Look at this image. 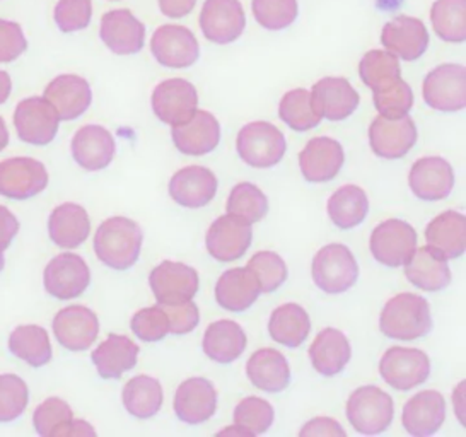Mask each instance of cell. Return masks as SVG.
Listing matches in <instances>:
<instances>
[{
    "label": "cell",
    "instance_id": "1",
    "mask_svg": "<svg viewBox=\"0 0 466 437\" xmlns=\"http://www.w3.org/2000/svg\"><path fill=\"white\" fill-rule=\"evenodd\" d=\"M142 248V231L137 222L127 218H106L95 236V253L106 267L115 270L130 269Z\"/></svg>",
    "mask_w": 466,
    "mask_h": 437
},
{
    "label": "cell",
    "instance_id": "2",
    "mask_svg": "<svg viewBox=\"0 0 466 437\" xmlns=\"http://www.w3.org/2000/svg\"><path fill=\"white\" fill-rule=\"evenodd\" d=\"M380 328L386 337L395 340H415L432 328L429 302L410 292L398 294L388 300L380 318Z\"/></svg>",
    "mask_w": 466,
    "mask_h": 437
},
{
    "label": "cell",
    "instance_id": "3",
    "mask_svg": "<svg viewBox=\"0 0 466 437\" xmlns=\"http://www.w3.org/2000/svg\"><path fill=\"white\" fill-rule=\"evenodd\" d=\"M347 419L364 436L381 434L393 421V400L378 386H362L347 401Z\"/></svg>",
    "mask_w": 466,
    "mask_h": 437
},
{
    "label": "cell",
    "instance_id": "4",
    "mask_svg": "<svg viewBox=\"0 0 466 437\" xmlns=\"http://www.w3.org/2000/svg\"><path fill=\"white\" fill-rule=\"evenodd\" d=\"M286 137L272 123H248L238 134L239 158L253 168H272L286 154Z\"/></svg>",
    "mask_w": 466,
    "mask_h": 437
},
{
    "label": "cell",
    "instance_id": "5",
    "mask_svg": "<svg viewBox=\"0 0 466 437\" xmlns=\"http://www.w3.org/2000/svg\"><path fill=\"white\" fill-rule=\"evenodd\" d=\"M313 280L329 294H340L356 284L359 267L352 251L345 245L321 248L313 259Z\"/></svg>",
    "mask_w": 466,
    "mask_h": 437
},
{
    "label": "cell",
    "instance_id": "6",
    "mask_svg": "<svg viewBox=\"0 0 466 437\" xmlns=\"http://www.w3.org/2000/svg\"><path fill=\"white\" fill-rule=\"evenodd\" d=\"M17 137L33 146H46L56 137L60 118L56 108L45 96L23 99L15 109Z\"/></svg>",
    "mask_w": 466,
    "mask_h": 437
},
{
    "label": "cell",
    "instance_id": "7",
    "mask_svg": "<svg viewBox=\"0 0 466 437\" xmlns=\"http://www.w3.org/2000/svg\"><path fill=\"white\" fill-rule=\"evenodd\" d=\"M91 272L83 257L76 253H62L50 259L43 272L45 290L56 300H70L79 298L89 287Z\"/></svg>",
    "mask_w": 466,
    "mask_h": 437
},
{
    "label": "cell",
    "instance_id": "8",
    "mask_svg": "<svg viewBox=\"0 0 466 437\" xmlns=\"http://www.w3.org/2000/svg\"><path fill=\"white\" fill-rule=\"evenodd\" d=\"M417 248V232L409 222L388 218L370 236L372 257L386 267H400L410 259Z\"/></svg>",
    "mask_w": 466,
    "mask_h": 437
},
{
    "label": "cell",
    "instance_id": "9",
    "mask_svg": "<svg viewBox=\"0 0 466 437\" xmlns=\"http://www.w3.org/2000/svg\"><path fill=\"white\" fill-rule=\"evenodd\" d=\"M48 187L45 164L33 158H11L0 163V195L28 200Z\"/></svg>",
    "mask_w": 466,
    "mask_h": 437
},
{
    "label": "cell",
    "instance_id": "10",
    "mask_svg": "<svg viewBox=\"0 0 466 437\" xmlns=\"http://www.w3.org/2000/svg\"><path fill=\"white\" fill-rule=\"evenodd\" d=\"M422 95L425 103L438 111H460L466 105V70L463 66L446 64L427 74Z\"/></svg>",
    "mask_w": 466,
    "mask_h": 437
},
{
    "label": "cell",
    "instance_id": "11",
    "mask_svg": "<svg viewBox=\"0 0 466 437\" xmlns=\"http://www.w3.org/2000/svg\"><path fill=\"white\" fill-rule=\"evenodd\" d=\"M384 382L400 391H407L427 381L431 374L429 357L419 349L391 347L380 362Z\"/></svg>",
    "mask_w": 466,
    "mask_h": 437
},
{
    "label": "cell",
    "instance_id": "12",
    "mask_svg": "<svg viewBox=\"0 0 466 437\" xmlns=\"http://www.w3.org/2000/svg\"><path fill=\"white\" fill-rule=\"evenodd\" d=\"M149 286L157 304H178L197 294L198 273L185 263L165 259L149 275Z\"/></svg>",
    "mask_w": 466,
    "mask_h": 437
},
{
    "label": "cell",
    "instance_id": "13",
    "mask_svg": "<svg viewBox=\"0 0 466 437\" xmlns=\"http://www.w3.org/2000/svg\"><path fill=\"white\" fill-rule=\"evenodd\" d=\"M54 335L56 340L72 352L87 351L97 339L99 320L89 308L74 304L64 308L54 318Z\"/></svg>",
    "mask_w": 466,
    "mask_h": 437
},
{
    "label": "cell",
    "instance_id": "14",
    "mask_svg": "<svg viewBox=\"0 0 466 437\" xmlns=\"http://www.w3.org/2000/svg\"><path fill=\"white\" fill-rule=\"evenodd\" d=\"M370 149L383 159L403 158L417 142V127L410 117H378L370 123Z\"/></svg>",
    "mask_w": 466,
    "mask_h": 437
},
{
    "label": "cell",
    "instance_id": "15",
    "mask_svg": "<svg viewBox=\"0 0 466 437\" xmlns=\"http://www.w3.org/2000/svg\"><path fill=\"white\" fill-rule=\"evenodd\" d=\"M247 26L239 0H206L200 13V27L207 40L228 45L238 40Z\"/></svg>",
    "mask_w": 466,
    "mask_h": 437
},
{
    "label": "cell",
    "instance_id": "16",
    "mask_svg": "<svg viewBox=\"0 0 466 437\" xmlns=\"http://www.w3.org/2000/svg\"><path fill=\"white\" fill-rule=\"evenodd\" d=\"M151 52L161 66L171 68L190 67L200 54L192 31L177 25L161 26L152 35Z\"/></svg>",
    "mask_w": 466,
    "mask_h": 437
},
{
    "label": "cell",
    "instance_id": "17",
    "mask_svg": "<svg viewBox=\"0 0 466 437\" xmlns=\"http://www.w3.org/2000/svg\"><path fill=\"white\" fill-rule=\"evenodd\" d=\"M253 229L245 218L222 216L207 232V249L212 259L219 261L239 259L251 245Z\"/></svg>",
    "mask_w": 466,
    "mask_h": 437
},
{
    "label": "cell",
    "instance_id": "18",
    "mask_svg": "<svg viewBox=\"0 0 466 437\" xmlns=\"http://www.w3.org/2000/svg\"><path fill=\"white\" fill-rule=\"evenodd\" d=\"M198 105V95L192 82L169 79L161 82L152 95V109L161 122L178 125L187 122Z\"/></svg>",
    "mask_w": 466,
    "mask_h": 437
},
{
    "label": "cell",
    "instance_id": "19",
    "mask_svg": "<svg viewBox=\"0 0 466 437\" xmlns=\"http://www.w3.org/2000/svg\"><path fill=\"white\" fill-rule=\"evenodd\" d=\"M171 136L179 152L204 156L219 146L220 125L212 113L195 109L187 122L173 125Z\"/></svg>",
    "mask_w": 466,
    "mask_h": 437
},
{
    "label": "cell",
    "instance_id": "20",
    "mask_svg": "<svg viewBox=\"0 0 466 437\" xmlns=\"http://www.w3.org/2000/svg\"><path fill=\"white\" fill-rule=\"evenodd\" d=\"M45 97L56 108L60 122L79 118L91 107V86L81 76L62 74L50 82L45 89Z\"/></svg>",
    "mask_w": 466,
    "mask_h": 437
},
{
    "label": "cell",
    "instance_id": "21",
    "mask_svg": "<svg viewBox=\"0 0 466 437\" xmlns=\"http://www.w3.org/2000/svg\"><path fill=\"white\" fill-rule=\"evenodd\" d=\"M99 36L113 54H137L144 46L146 26L130 11L116 9L103 15Z\"/></svg>",
    "mask_w": 466,
    "mask_h": 437
},
{
    "label": "cell",
    "instance_id": "22",
    "mask_svg": "<svg viewBox=\"0 0 466 437\" xmlns=\"http://www.w3.org/2000/svg\"><path fill=\"white\" fill-rule=\"evenodd\" d=\"M381 43L388 52L407 62L417 60L425 54L429 33L424 23L410 15H398L383 27Z\"/></svg>",
    "mask_w": 466,
    "mask_h": 437
},
{
    "label": "cell",
    "instance_id": "23",
    "mask_svg": "<svg viewBox=\"0 0 466 437\" xmlns=\"http://www.w3.org/2000/svg\"><path fill=\"white\" fill-rule=\"evenodd\" d=\"M311 101L321 118L340 122L359 107V95L350 82L342 77H325L313 86Z\"/></svg>",
    "mask_w": 466,
    "mask_h": 437
},
{
    "label": "cell",
    "instance_id": "24",
    "mask_svg": "<svg viewBox=\"0 0 466 437\" xmlns=\"http://www.w3.org/2000/svg\"><path fill=\"white\" fill-rule=\"evenodd\" d=\"M72 158L87 171H99L110 166L115 158V138L105 127L86 125L76 132L70 144Z\"/></svg>",
    "mask_w": 466,
    "mask_h": 437
},
{
    "label": "cell",
    "instance_id": "25",
    "mask_svg": "<svg viewBox=\"0 0 466 437\" xmlns=\"http://www.w3.org/2000/svg\"><path fill=\"white\" fill-rule=\"evenodd\" d=\"M218 191V178L216 175L202 168V166H188L175 173L169 181V195L171 198L188 208L206 207Z\"/></svg>",
    "mask_w": 466,
    "mask_h": 437
},
{
    "label": "cell",
    "instance_id": "26",
    "mask_svg": "<svg viewBox=\"0 0 466 437\" xmlns=\"http://www.w3.org/2000/svg\"><path fill=\"white\" fill-rule=\"evenodd\" d=\"M343 159L345 156L340 142L329 137H316L299 154V166L308 181L325 183L339 175Z\"/></svg>",
    "mask_w": 466,
    "mask_h": 437
},
{
    "label": "cell",
    "instance_id": "27",
    "mask_svg": "<svg viewBox=\"0 0 466 437\" xmlns=\"http://www.w3.org/2000/svg\"><path fill=\"white\" fill-rule=\"evenodd\" d=\"M409 185L415 197L436 202L451 193L454 187V173L451 164L442 158H422L411 168Z\"/></svg>",
    "mask_w": 466,
    "mask_h": 437
},
{
    "label": "cell",
    "instance_id": "28",
    "mask_svg": "<svg viewBox=\"0 0 466 437\" xmlns=\"http://www.w3.org/2000/svg\"><path fill=\"white\" fill-rule=\"evenodd\" d=\"M218 409V391L204 378H192L179 384L175 395V413L185 423L208 421Z\"/></svg>",
    "mask_w": 466,
    "mask_h": 437
},
{
    "label": "cell",
    "instance_id": "29",
    "mask_svg": "<svg viewBox=\"0 0 466 437\" xmlns=\"http://www.w3.org/2000/svg\"><path fill=\"white\" fill-rule=\"evenodd\" d=\"M446 419V401L438 391H420L411 396L403 409V425L413 437L436 434Z\"/></svg>",
    "mask_w": 466,
    "mask_h": 437
},
{
    "label": "cell",
    "instance_id": "30",
    "mask_svg": "<svg viewBox=\"0 0 466 437\" xmlns=\"http://www.w3.org/2000/svg\"><path fill=\"white\" fill-rule=\"evenodd\" d=\"M405 275L410 284L429 292L442 290L451 282L448 259L431 246L415 248L410 259L405 263Z\"/></svg>",
    "mask_w": 466,
    "mask_h": 437
},
{
    "label": "cell",
    "instance_id": "31",
    "mask_svg": "<svg viewBox=\"0 0 466 437\" xmlns=\"http://www.w3.org/2000/svg\"><path fill=\"white\" fill-rule=\"evenodd\" d=\"M91 232V220L86 208L77 204H62L48 218L50 239L60 248L74 249L83 245Z\"/></svg>",
    "mask_w": 466,
    "mask_h": 437
},
{
    "label": "cell",
    "instance_id": "32",
    "mask_svg": "<svg viewBox=\"0 0 466 437\" xmlns=\"http://www.w3.org/2000/svg\"><path fill=\"white\" fill-rule=\"evenodd\" d=\"M137 343L125 335L111 333L103 343H99L91 359L97 369V374L105 380H118L122 374L136 368L137 364Z\"/></svg>",
    "mask_w": 466,
    "mask_h": 437
},
{
    "label": "cell",
    "instance_id": "33",
    "mask_svg": "<svg viewBox=\"0 0 466 437\" xmlns=\"http://www.w3.org/2000/svg\"><path fill=\"white\" fill-rule=\"evenodd\" d=\"M427 246L446 259L461 257L466 249V218L463 214L448 210L434 218L425 229Z\"/></svg>",
    "mask_w": 466,
    "mask_h": 437
},
{
    "label": "cell",
    "instance_id": "34",
    "mask_svg": "<svg viewBox=\"0 0 466 437\" xmlns=\"http://www.w3.org/2000/svg\"><path fill=\"white\" fill-rule=\"evenodd\" d=\"M350 343L342 331L335 328H325L319 331L309 347L311 364L323 376H335L342 372L350 361Z\"/></svg>",
    "mask_w": 466,
    "mask_h": 437
},
{
    "label": "cell",
    "instance_id": "35",
    "mask_svg": "<svg viewBox=\"0 0 466 437\" xmlns=\"http://www.w3.org/2000/svg\"><path fill=\"white\" fill-rule=\"evenodd\" d=\"M260 296L258 280L248 269H233L220 275L216 284V300L228 311H245Z\"/></svg>",
    "mask_w": 466,
    "mask_h": 437
},
{
    "label": "cell",
    "instance_id": "36",
    "mask_svg": "<svg viewBox=\"0 0 466 437\" xmlns=\"http://www.w3.org/2000/svg\"><path fill=\"white\" fill-rule=\"evenodd\" d=\"M247 372L249 381L268 393L284 391L290 380L288 359L274 349H261L251 355Z\"/></svg>",
    "mask_w": 466,
    "mask_h": 437
},
{
    "label": "cell",
    "instance_id": "37",
    "mask_svg": "<svg viewBox=\"0 0 466 437\" xmlns=\"http://www.w3.org/2000/svg\"><path fill=\"white\" fill-rule=\"evenodd\" d=\"M247 349V335L243 328L231 320H220L207 328L204 352L219 364H229Z\"/></svg>",
    "mask_w": 466,
    "mask_h": 437
},
{
    "label": "cell",
    "instance_id": "38",
    "mask_svg": "<svg viewBox=\"0 0 466 437\" xmlns=\"http://www.w3.org/2000/svg\"><path fill=\"white\" fill-rule=\"evenodd\" d=\"M9 351L31 368H43L54 355L46 330L38 325L15 328L9 337Z\"/></svg>",
    "mask_w": 466,
    "mask_h": 437
},
{
    "label": "cell",
    "instance_id": "39",
    "mask_svg": "<svg viewBox=\"0 0 466 437\" xmlns=\"http://www.w3.org/2000/svg\"><path fill=\"white\" fill-rule=\"evenodd\" d=\"M309 330V316L304 308L294 302L277 308L268 321V331L274 341L292 349L299 347L308 339Z\"/></svg>",
    "mask_w": 466,
    "mask_h": 437
},
{
    "label": "cell",
    "instance_id": "40",
    "mask_svg": "<svg viewBox=\"0 0 466 437\" xmlns=\"http://www.w3.org/2000/svg\"><path fill=\"white\" fill-rule=\"evenodd\" d=\"M329 216L340 229H352L359 226L370 210L366 191L356 185H345L329 197Z\"/></svg>",
    "mask_w": 466,
    "mask_h": 437
},
{
    "label": "cell",
    "instance_id": "41",
    "mask_svg": "<svg viewBox=\"0 0 466 437\" xmlns=\"http://www.w3.org/2000/svg\"><path fill=\"white\" fill-rule=\"evenodd\" d=\"M125 409L137 419H151L163 405L161 382L151 376H136L125 384Z\"/></svg>",
    "mask_w": 466,
    "mask_h": 437
},
{
    "label": "cell",
    "instance_id": "42",
    "mask_svg": "<svg viewBox=\"0 0 466 437\" xmlns=\"http://www.w3.org/2000/svg\"><path fill=\"white\" fill-rule=\"evenodd\" d=\"M431 19L439 38L450 43L465 41L466 0H436Z\"/></svg>",
    "mask_w": 466,
    "mask_h": 437
},
{
    "label": "cell",
    "instance_id": "43",
    "mask_svg": "<svg viewBox=\"0 0 466 437\" xmlns=\"http://www.w3.org/2000/svg\"><path fill=\"white\" fill-rule=\"evenodd\" d=\"M359 74L370 91L381 89L401 77V68L397 55L388 50H370L359 64Z\"/></svg>",
    "mask_w": 466,
    "mask_h": 437
},
{
    "label": "cell",
    "instance_id": "44",
    "mask_svg": "<svg viewBox=\"0 0 466 437\" xmlns=\"http://www.w3.org/2000/svg\"><path fill=\"white\" fill-rule=\"evenodd\" d=\"M279 115L282 122L288 123L292 130L306 132L318 127L321 123V117L316 113L311 95L306 89H294L289 91L288 95L282 97Z\"/></svg>",
    "mask_w": 466,
    "mask_h": 437
},
{
    "label": "cell",
    "instance_id": "45",
    "mask_svg": "<svg viewBox=\"0 0 466 437\" xmlns=\"http://www.w3.org/2000/svg\"><path fill=\"white\" fill-rule=\"evenodd\" d=\"M226 208L228 214L245 218L249 224H255L267 216L268 200L258 187L251 183H239L229 193Z\"/></svg>",
    "mask_w": 466,
    "mask_h": 437
},
{
    "label": "cell",
    "instance_id": "46",
    "mask_svg": "<svg viewBox=\"0 0 466 437\" xmlns=\"http://www.w3.org/2000/svg\"><path fill=\"white\" fill-rule=\"evenodd\" d=\"M372 99L380 115L386 118L405 117L413 107V93L410 86L401 77L384 86L381 89L372 91Z\"/></svg>",
    "mask_w": 466,
    "mask_h": 437
},
{
    "label": "cell",
    "instance_id": "47",
    "mask_svg": "<svg viewBox=\"0 0 466 437\" xmlns=\"http://www.w3.org/2000/svg\"><path fill=\"white\" fill-rule=\"evenodd\" d=\"M247 269L257 277L260 292H274L288 279V265L274 251L257 253Z\"/></svg>",
    "mask_w": 466,
    "mask_h": 437
},
{
    "label": "cell",
    "instance_id": "48",
    "mask_svg": "<svg viewBox=\"0 0 466 437\" xmlns=\"http://www.w3.org/2000/svg\"><path fill=\"white\" fill-rule=\"evenodd\" d=\"M26 382L15 374H0V422H13L28 407Z\"/></svg>",
    "mask_w": 466,
    "mask_h": 437
},
{
    "label": "cell",
    "instance_id": "49",
    "mask_svg": "<svg viewBox=\"0 0 466 437\" xmlns=\"http://www.w3.org/2000/svg\"><path fill=\"white\" fill-rule=\"evenodd\" d=\"M234 422L245 427L253 436H258L274 423V409L267 400L248 396L234 410Z\"/></svg>",
    "mask_w": 466,
    "mask_h": 437
},
{
    "label": "cell",
    "instance_id": "50",
    "mask_svg": "<svg viewBox=\"0 0 466 437\" xmlns=\"http://www.w3.org/2000/svg\"><path fill=\"white\" fill-rule=\"evenodd\" d=\"M74 419L69 403L52 396L38 405L33 413V423L42 437H56L58 431Z\"/></svg>",
    "mask_w": 466,
    "mask_h": 437
},
{
    "label": "cell",
    "instance_id": "51",
    "mask_svg": "<svg viewBox=\"0 0 466 437\" xmlns=\"http://www.w3.org/2000/svg\"><path fill=\"white\" fill-rule=\"evenodd\" d=\"M253 14L260 26L279 31L298 17V0H253Z\"/></svg>",
    "mask_w": 466,
    "mask_h": 437
},
{
    "label": "cell",
    "instance_id": "52",
    "mask_svg": "<svg viewBox=\"0 0 466 437\" xmlns=\"http://www.w3.org/2000/svg\"><path fill=\"white\" fill-rule=\"evenodd\" d=\"M132 331L142 341H159L169 333V320L161 304L144 308L132 318Z\"/></svg>",
    "mask_w": 466,
    "mask_h": 437
},
{
    "label": "cell",
    "instance_id": "53",
    "mask_svg": "<svg viewBox=\"0 0 466 437\" xmlns=\"http://www.w3.org/2000/svg\"><path fill=\"white\" fill-rule=\"evenodd\" d=\"M93 17L91 0H58L54 19L60 31L74 33L89 26Z\"/></svg>",
    "mask_w": 466,
    "mask_h": 437
},
{
    "label": "cell",
    "instance_id": "54",
    "mask_svg": "<svg viewBox=\"0 0 466 437\" xmlns=\"http://www.w3.org/2000/svg\"><path fill=\"white\" fill-rule=\"evenodd\" d=\"M28 41L17 23L0 19V64L15 62L26 52Z\"/></svg>",
    "mask_w": 466,
    "mask_h": 437
},
{
    "label": "cell",
    "instance_id": "55",
    "mask_svg": "<svg viewBox=\"0 0 466 437\" xmlns=\"http://www.w3.org/2000/svg\"><path fill=\"white\" fill-rule=\"evenodd\" d=\"M161 306L169 320V333H175V335L190 333L200 321L198 308L193 300H185L178 304H161Z\"/></svg>",
    "mask_w": 466,
    "mask_h": 437
},
{
    "label": "cell",
    "instance_id": "56",
    "mask_svg": "<svg viewBox=\"0 0 466 437\" xmlns=\"http://www.w3.org/2000/svg\"><path fill=\"white\" fill-rule=\"evenodd\" d=\"M301 436L304 437H345V431L337 421L329 417H318L311 422L306 423L301 429Z\"/></svg>",
    "mask_w": 466,
    "mask_h": 437
},
{
    "label": "cell",
    "instance_id": "57",
    "mask_svg": "<svg viewBox=\"0 0 466 437\" xmlns=\"http://www.w3.org/2000/svg\"><path fill=\"white\" fill-rule=\"evenodd\" d=\"M17 232H19V220L7 207L0 205V249L2 251H5L11 246Z\"/></svg>",
    "mask_w": 466,
    "mask_h": 437
},
{
    "label": "cell",
    "instance_id": "58",
    "mask_svg": "<svg viewBox=\"0 0 466 437\" xmlns=\"http://www.w3.org/2000/svg\"><path fill=\"white\" fill-rule=\"evenodd\" d=\"M195 4L197 0H159L161 13L171 19L185 17L187 14L192 13Z\"/></svg>",
    "mask_w": 466,
    "mask_h": 437
},
{
    "label": "cell",
    "instance_id": "59",
    "mask_svg": "<svg viewBox=\"0 0 466 437\" xmlns=\"http://www.w3.org/2000/svg\"><path fill=\"white\" fill-rule=\"evenodd\" d=\"M96 436V431L84 421H76L72 419L69 423H66L56 437H95Z\"/></svg>",
    "mask_w": 466,
    "mask_h": 437
},
{
    "label": "cell",
    "instance_id": "60",
    "mask_svg": "<svg viewBox=\"0 0 466 437\" xmlns=\"http://www.w3.org/2000/svg\"><path fill=\"white\" fill-rule=\"evenodd\" d=\"M13 91V81H11V76L4 70H0V105L5 103L11 96Z\"/></svg>",
    "mask_w": 466,
    "mask_h": 437
},
{
    "label": "cell",
    "instance_id": "61",
    "mask_svg": "<svg viewBox=\"0 0 466 437\" xmlns=\"http://www.w3.org/2000/svg\"><path fill=\"white\" fill-rule=\"evenodd\" d=\"M218 436H241V437H251L253 434L247 431L245 427H241V425H238L236 423V427H229V429H224V431H220Z\"/></svg>",
    "mask_w": 466,
    "mask_h": 437
},
{
    "label": "cell",
    "instance_id": "62",
    "mask_svg": "<svg viewBox=\"0 0 466 437\" xmlns=\"http://www.w3.org/2000/svg\"><path fill=\"white\" fill-rule=\"evenodd\" d=\"M7 144H9V130L4 118L0 117V152L7 147Z\"/></svg>",
    "mask_w": 466,
    "mask_h": 437
},
{
    "label": "cell",
    "instance_id": "63",
    "mask_svg": "<svg viewBox=\"0 0 466 437\" xmlns=\"http://www.w3.org/2000/svg\"><path fill=\"white\" fill-rule=\"evenodd\" d=\"M4 265H5V259H4V251L0 249V272L4 270Z\"/></svg>",
    "mask_w": 466,
    "mask_h": 437
}]
</instances>
